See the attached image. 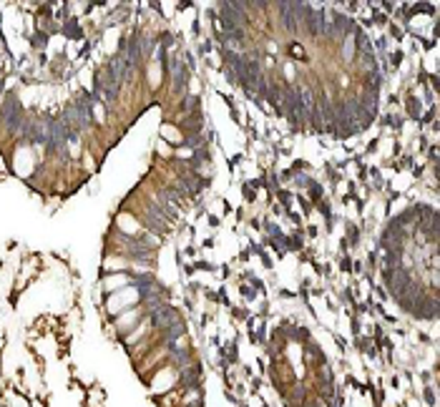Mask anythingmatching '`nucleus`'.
I'll return each mask as SVG.
<instances>
[{"label": "nucleus", "mask_w": 440, "mask_h": 407, "mask_svg": "<svg viewBox=\"0 0 440 407\" xmlns=\"http://www.w3.org/2000/svg\"><path fill=\"white\" fill-rule=\"evenodd\" d=\"M0 124L10 133H21L23 124H25V113H23V106L15 94H8L3 106H0Z\"/></svg>", "instance_id": "obj_1"}, {"label": "nucleus", "mask_w": 440, "mask_h": 407, "mask_svg": "<svg viewBox=\"0 0 440 407\" xmlns=\"http://www.w3.org/2000/svg\"><path fill=\"white\" fill-rule=\"evenodd\" d=\"M118 83L113 78H111V73L106 71V68H103V71H96V96H98V98H106V101L109 103H113L118 98Z\"/></svg>", "instance_id": "obj_2"}, {"label": "nucleus", "mask_w": 440, "mask_h": 407, "mask_svg": "<svg viewBox=\"0 0 440 407\" xmlns=\"http://www.w3.org/2000/svg\"><path fill=\"white\" fill-rule=\"evenodd\" d=\"M148 312H151V322H154V327L162 329V332L182 322L179 312H176V309H171V307H162V305H159V307H154V309H148Z\"/></svg>", "instance_id": "obj_3"}, {"label": "nucleus", "mask_w": 440, "mask_h": 407, "mask_svg": "<svg viewBox=\"0 0 440 407\" xmlns=\"http://www.w3.org/2000/svg\"><path fill=\"white\" fill-rule=\"evenodd\" d=\"M169 71H171V76H174V91L184 96V88H186V66L182 63V58H176L174 63H171Z\"/></svg>", "instance_id": "obj_4"}, {"label": "nucleus", "mask_w": 440, "mask_h": 407, "mask_svg": "<svg viewBox=\"0 0 440 407\" xmlns=\"http://www.w3.org/2000/svg\"><path fill=\"white\" fill-rule=\"evenodd\" d=\"M279 18H282V23H285V28L289 30V33H294V30H300V25H297V18H294L292 13V6L289 3H279Z\"/></svg>", "instance_id": "obj_5"}, {"label": "nucleus", "mask_w": 440, "mask_h": 407, "mask_svg": "<svg viewBox=\"0 0 440 407\" xmlns=\"http://www.w3.org/2000/svg\"><path fill=\"white\" fill-rule=\"evenodd\" d=\"M352 33H355V45H358L360 56H373V43H370V38H367L362 30H352Z\"/></svg>", "instance_id": "obj_6"}, {"label": "nucleus", "mask_w": 440, "mask_h": 407, "mask_svg": "<svg viewBox=\"0 0 440 407\" xmlns=\"http://www.w3.org/2000/svg\"><path fill=\"white\" fill-rule=\"evenodd\" d=\"M355 30V28H352ZM355 56V33H347L345 36V48H342V58L350 60Z\"/></svg>", "instance_id": "obj_7"}, {"label": "nucleus", "mask_w": 440, "mask_h": 407, "mask_svg": "<svg viewBox=\"0 0 440 407\" xmlns=\"http://www.w3.org/2000/svg\"><path fill=\"white\" fill-rule=\"evenodd\" d=\"M197 372L191 370V367H184L182 370V385L184 387H197Z\"/></svg>", "instance_id": "obj_8"}, {"label": "nucleus", "mask_w": 440, "mask_h": 407, "mask_svg": "<svg viewBox=\"0 0 440 407\" xmlns=\"http://www.w3.org/2000/svg\"><path fill=\"white\" fill-rule=\"evenodd\" d=\"M197 106H199V98H197V96H184V101H182L184 113H194V111H197Z\"/></svg>", "instance_id": "obj_9"}, {"label": "nucleus", "mask_w": 440, "mask_h": 407, "mask_svg": "<svg viewBox=\"0 0 440 407\" xmlns=\"http://www.w3.org/2000/svg\"><path fill=\"white\" fill-rule=\"evenodd\" d=\"M45 43H48V36H45V33H36V36H33V45H36V48H45Z\"/></svg>", "instance_id": "obj_10"}, {"label": "nucleus", "mask_w": 440, "mask_h": 407, "mask_svg": "<svg viewBox=\"0 0 440 407\" xmlns=\"http://www.w3.org/2000/svg\"><path fill=\"white\" fill-rule=\"evenodd\" d=\"M66 36H71V38H78L81 36V33H78V30H76V23H66Z\"/></svg>", "instance_id": "obj_11"}, {"label": "nucleus", "mask_w": 440, "mask_h": 407, "mask_svg": "<svg viewBox=\"0 0 440 407\" xmlns=\"http://www.w3.org/2000/svg\"><path fill=\"white\" fill-rule=\"evenodd\" d=\"M3 88H6V80H3V76H0V96H3Z\"/></svg>", "instance_id": "obj_12"}, {"label": "nucleus", "mask_w": 440, "mask_h": 407, "mask_svg": "<svg viewBox=\"0 0 440 407\" xmlns=\"http://www.w3.org/2000/svg\"><path fill=\"white\" fill-rule=\"evenodd\" d=\"M0 76H3V73H0Z\"/></svg>", "instance_id": "obj_13"}]
</instances>
